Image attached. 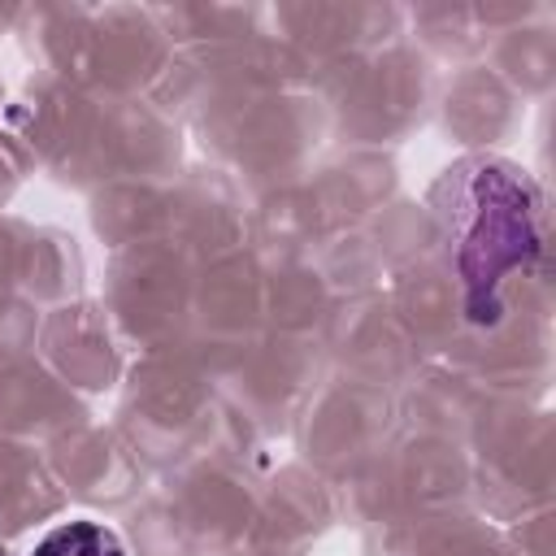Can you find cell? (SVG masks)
Returning a JSON list of instances; mask_svg holds the SVG:
<instances>
[{"instance_id": "cell-2", "label": "cell", "mask_w": 556, "mask_h": 556, "mask_svg": "<svg viewBox=\"0 0 556 556\" xmlns=\"http://www.w3.org/2000/svg\"><path fill=\"white\" fill-rule=\"evenodd\" d=\"M30 556H126V547L100 521H61L30 547Z\"/></svg>"}, {"instance_id": "cell-1", "label": "cell", "mask_w": 556, "mask_h": 556, "mask_svg": "<svg viewBox=\"0 0 556 556\" xmlns=\"http://www.w3.org/2000/svg\"><path fill=\"white\" fill-rule=\"evenodd\" d=\"M469 204L473 217L465 222L460 235V269L469 287L495 291L500 274L521 265L534 248L539 235L530 226V204H526V182L513 178V169H482L469 178Z\"/></svg>"}]
</instances>
